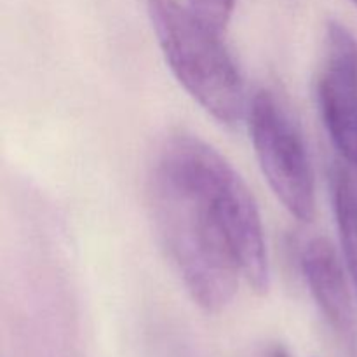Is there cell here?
I'll use <instances>...</instances> for the list:
<instances>
[{
	"instance_id": "obj_5",
	"label": "cell",
	"mask_w": 357,
	"mask_h": 357,
	"mask_svg": "<svg viewBox=\"0 0 357 357\" xmlns=\"http://www.w3.org/2000/svg\"><path fill=\"white\" fill-rule=\"evenodd\" d=\"M317 103L333 145L357 166V73L326 61L317 80Z\"/></svg>"
},
{
	"instance_id": "obj_9",
	"label": "cell",
	"mask_w": 357,
	"mask_h": 357,
	"mask_svg": "<svg viewBox=\"0 0 357 357\" xmlns=\"http://www.w3.org/2000/svg\"><path fill=\"white\" fill-rule=\"evenodd\" d=\"M352 2H354V3H356V6H357V0H352Z\"/></svg>"
},
{
	"instance_id": "obj_1",
	"label": "cell",
	"mask_w": 357,
	"mask_h": 357,
	"mask_svg": "<svg viewBox=\"0 0 357 357\" xmlns=\"http://www.w3.org/2000/svg\"><path fill=\"white\" fill-rule=\"evenodd\" d=\"M150 199L164 248L202 310L225 309L241 279L267 293L271 268L257 202L213 146L173 136L157 159Z\"/></svg>"
},
{
	"instance_id": "obj_2",
	"label": "cell",
	"mask_w": 357,
	"mask_h": 357,
	"mask_svg": "<svg viewBox=\"0 0 357 357\" xmlns=\"http://www.w3.org/2000/svg\"><path fill=\"white\" fill-rule=\"evenodd\" d=\"M146 9L178 82L216 121L239 122L248 112L246 91L222 33L180 0H146Z\"/></svg>"
},
{
	"instance_id": "obj_8",
	"label": "cell",
	"mask_w": 357,
	"mask_h": 357,
	"mask_svg": "<svg viewBox=\"0 0 357 357\" xmlns=\"http://www.w3.org/2000/svg\"><path fill=\"white\" fill-rule=\"evenodd\" d=\"M272 357H289V356H288V352L284 351V349H275Z\"/></svg>"
},
{
	"instance_id": "obj_4",
	"label": "cell",
	"mask_w": 357,
	"mask_h": 357,
	"mask_svg": "<svg viewBox=\"0 0 357 357\" xmlns=\"http://www.w3.org/2000/svg\"><path fill=\"white\" fill-rule=\"evenodd\" d=\"M300 264L310 293L324 317L340 333H351L352 302L347 275L330 241L324 237L309 241L302 251Z\"/></svg>"
},
{
	"instance_id": "obj_3",
	"label": "cell",
	"mask_w": 357,
	"mask_h": 357,
	"mask_svg": "<svg viewBox=\"0 0 357 357\" xmlns=\"http://www.w3.org/2000/svg\"><path fill=\"white\" fill-rule=\"evenodd\" d=\"M251 142L275 197L302 222L316 215V183L305 143L286 108L271 91L248 105Z\"/></svg>"
},
{
	"instance_id": "obj_6",
	"label": "cell",
	"mask_w": 357,
	"mask_h": 357,
	"mask_svg": "<svg viewBox=\"0 0 357 357\" xmlns=\"http://www.w3.org/2000/svg\"><path fill=\"white\" fill-rule=\"evenodd\" d=\"M333 208L345 265L357 293V180L344 167H337L331 176Z\"/></svg>"
},
{
	"instance_id": "obj_7",
	"label": "cell",
	"mask_w": 357,
	"mask_h": 357,
	"mask_svg": "<svg viewBox=\"0 0 357 357\" xmlns=\"http://www.w3.org/2000/svg\"><path fill=\"white\" fill-rule=\"evenodd\" d=\"M237 0H188L192 13L213 30L223 33L230 23Z\"/></svg>"
}]
</instances>
